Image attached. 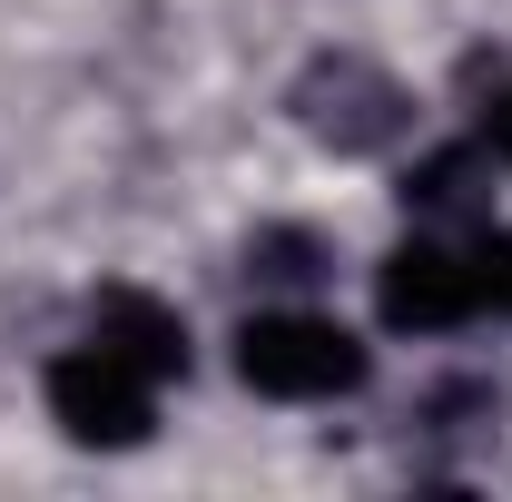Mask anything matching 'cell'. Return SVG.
Returning <instances> with one entry per match:
<instances>
[{"label": "cell", "instance_id": "cell-1", "mask_svg": "<svg viewBox=\"0 0 512 502\" xmlns=\"http://www.w3.org/2000/svg\"><path fill=\"white\" fill-rule=\"evenodd\" d=\"M365 345L335 325V315H306V306H276V315H247L237 325V375L276 404H335L365 384Z\"/></svg>", "mask_w": 512, "mask_h": 502}, {"label": "cell", "instance_id": "cell-2", "mask_svg": "<svg viewBox=\"0 0 512 502\" xmlns=\"http://www.w3.org/2000/svg\"><path fill=\"white\" fill-rule=\"evenodd\" d=\"M296 119L316 128L325 148H345V158H375V148H394V138L414 128V89H404L394 69L335 50V60H316L296 79Z\"/></svg>", "mask_w": 512, "mask_h": 502}, {"label": "cell", "instance_id": "cell-3", "mask_svg": "<svg viewBox=\"0 0 512 502\" xmlns=\"http://www.w3.org/2000/svg\"><path fill=\"white\" fill-rule=\"evenodd\" d=\"M50 424L69 443H89V453H128V443H148L158 424V384L119 365L109 345H69L60 365H50Z\"/></svg>", "mask_w": 512, "mask_h": 502}, {"label": "cell", "instance_id": "cell-4", "mask_svg": "<svg viewBox=\"0 0 512 502\" xmlns=\"http://www.w3.org/2000/svg\"><path fill=\"white\" fill-rule=\"evenodd\" d=\"M375 315L394 325V335H463V325H483V276H473V247L404 237V247L375 266Z\"/></svg>", "mask_w": 512, "mask_h": 502}, {"label": "cell", "instance_id": "cell-5", "mask_svg": "<svg viewBox=\"0 0 512 502\" xmlns=\"http://www.w3.org/2000/svg\"><path fill=\"white\" fill-rule=\"evenodd\" d=\"M89 345H109V355L138 365L148 384L188 375V325H178V306H158L148 286H109V296L89 306Z\"/></svg>", "mask_w": 512, "mask_h": 502}, {"label": "cell", "instance_id": "cell-6", "mask_svg": "<svg viewBox=\"0 0 512 502\" xmlns=\"http://www.w3.org/2000/svg\"><path fill=\"white\" fill-rule=\"evenodd\" d=\"M473 178H483V148H434V158L404 178V207H424V217H453V207H473Z\"/></svg>", "mask_w": 512, "mask_h": 502}, {"label": "cell", "instance_id": "cell-7", "mask_svg": "<svg viewBox=\"0 0 512 502\" xmlns=\"http://www.w3.org/2000/svg\"><path fill=\"white\" fill-rule=\"evenodd\" d=\"M247 276H266V286H316L325 247L306 237V227H266V237H247Z\"/></svg>", "mask_w": 512, "mask_h": 502}, {"label": "cell", "instance_id": "cell-8", "mask_svg": "<svg viewBox=\"0 0 512 502\" xmlns=\"http://www.w3.org/2000/svg\"><path fill=\"white\" fill-rule=\"evenodd\" d=\"M473 276H483V315H512V227H493L473 247Z\"/></svg>", "mask_w": 512, "mask_h": 502}, {"label": "cell", "instance_id": "cell-9", "mask_svg": "<svg viewBox=\"0 0 512 502\" xmlns=\"http://www.w3.org/2000/svg\"><path fill=\"white\" fill-rule=\"evenodd\" d=\"M483 138H493V148H503V158H512V89H503V99H493V119H483Z\"/></svg>", "mask_w": 512, "mask_h": 502}]
</instances>
